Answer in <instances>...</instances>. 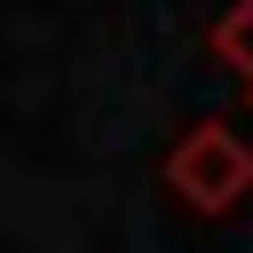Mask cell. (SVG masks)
<instances>
[{
  "instance_id": "cell-1",
  "label": "cell",
  "mask_w": 253,
  "mask_h": 253,
  "mask_svg": "<svg viewBox=\"0 0 253 253\" xmlns=\"http://www.w3.org/2000/svg\"><path fill=\"white\" fill-rule=\"evenodd\" d=\"M166 190H182V206H198V213H229L253 190V150L221 119H190L182 142L166 150Z\"/></svg>"
},
{
  "instance_id": "cell-2",
  "label": "cell",
  "mask_w": 253,
  "mask_h": 253,
  "mask_svg": "<svg viewBox=\"0 0 253 253\" xmlns=\"http://www.w3.org/2000/svg\"><path fill=\"white\" fill-rule=\"evenodd\" d=\"M213 55L229 71H245V87H253V0H229V16L213 24Z\"/></svg>"
},
{
  "instance_id": "cell-3",
  "label": "cell",
  "mask_w": 253,
  "mask_h": 253,
  "mask_svg": "<svg viewBox=\"0 0 253 253\" xmlns=\"http://www.w3.org/2000/svg\"><path fill=\"white\" fill-rule=\"evenodd\" d=\"M245 95H253V87H245Z\"/></svg>"
}]
</instances>
